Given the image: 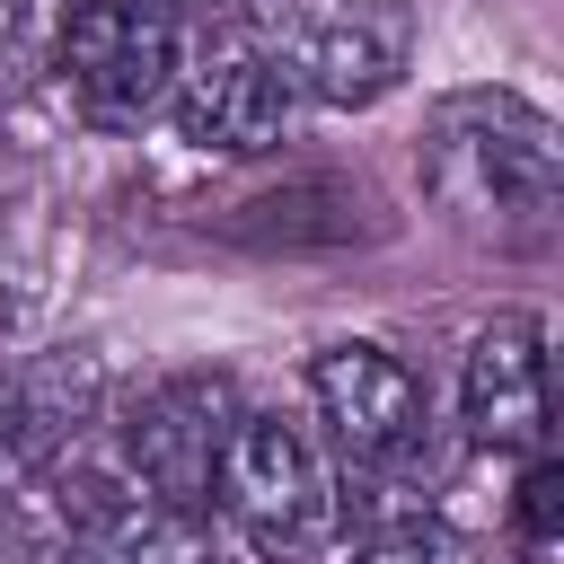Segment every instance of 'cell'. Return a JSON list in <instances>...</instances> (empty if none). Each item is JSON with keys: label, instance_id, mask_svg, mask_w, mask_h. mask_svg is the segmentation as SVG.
<instances>
[{"label": "cell", "instance_id": "cell-8", "mask_svg": "<svg viewBox=\"0 0 564 564\" xmlns=\"http://www.w3.org/2000/svg\"><path fill=\"white\" fill-rule=\"evenodd\" d=\"M229 423H238V388H229V379H203V370L159 379V388H141L132 414L115 423V467H123L132 485H150L159 502L203 511Z\"/></svg>", "mask_w": 564, "mask_h": 564}, {"label": "cell", "instance_id": "cell-3", "mask_svg": "<svg viewBox=\"0 0 564 564\" xmlns=\"http://www.w3.org/2000/svg\"><path fill=\"white\" fill-rule=\"evenodd\" d=\"M26 494H44L35 520L53 529L62 564H220L212 520L185 511V502H159L115 458L106 467H70V449H62Z\"/></svg>", "mask_w": 564, "mask_h": 564}, {"label": "cell", "instance_id": "cell-10", "mask_svg": "<svg viewBox=\"0 0 564 564\" xmlns=\"http://www.w3.org/2000/svg\"><path fill=\"white\" fill-rule=\"evenodd\" d=\"M97 414V361L88 352H35L0 370V502H18Z\"/></svg>", "mask_w": 564, "mask_h": 564}, {"label": "cell", "instance_id": "cell-1", "mask_svg": "<svg viewBox=\"0 0 564 564\" xmlns=\"http://www.w3.org/2000/svg\"><path fill=\"white\" fill-rule=\"evenodd\" d=\"M423 194L476 247H546L564 203L555 115L520 88H458L423 115Z\"/></svg>", "mask_w": 564, "mask_h": 564}, {"label": "cell", "instance_id": "cell-14", "mask_svg": "<svg viewBox=\"0 0 564 564\" xmlns=\"http://www.w3.org/2000/svg\"><path fill=\"white\" fill-rule=\"evenodd\" d=\"M0 564H62V546H53V529L35 511H9L0 502Z\"/></svg>", "mask_w": 564, "mask_h": 564}, {"label": "cell", "instance_id": "cell-2", "mask_svg": "<svg viewBox=\"0 0 564 564\" xmlns=\"http://www.w3.org/2000/svg\"><path fill=\"white\" fill-rule=\"evenodd\" d=\"M203 520H220V538L238 555H256V564H300L335 520V485H326L317 441L291 414L238 405V423L220 441V467H212Z\"/></svg>", "mask_w": 564, "mask_h": 564}, {"label": "cell", "instance_id": "cell-12", "mask_svg": "<svg viewBox=\"0 0 564 564\" xmlns=\"http://www.w3.org/2000/svg\"><path fill=\"white\" fill-rule=\"evenodd\" d=\"M352 564H476V546H467L449 520H397V529H379Z\"/></svg>", "mask_w": 564, "mask_h": 564}, {"label": "cell", "instance_id": "cell-11", "mask_svg": "<svg viewBox=\"0 0 564 564\" xmlns=\"http://www.w3.org/2000/svg\"><path fill=\"white\" fill-rule=\"evenodd\" d=\"M70 0H0V97L53 53V26H62Z\"/></svg>", "mask_w": 564, "mask_h": 564}, {"label": "cell", "instance_id": "cell-7", "mask_svg": "<svg viewBox=\"0 0 564 564\" xmlns=\"http://www.w3.org/2000/svg\"><path fill=\"white\" fill-rule=\"evenodd\" d=\"M308 405H317L344 476H361V485L414 467L423 423H432V414H423V379H414L388 344H326V352L308 361Z\"/></svg>", "mask_w": 564, "mask_h": 564}, {"label": "cell", "instance_id": "cell-13", "mask_svg": "<svg viewBox=\"0 0 564 564\" xmlns=\"http://www.w3.org/2000/svg\"><path fill=\"white\" fill-rule=\"evenodd\" d=\"M511 520H520L529 546H555V520H564V467H555L546 449L520 458V502H511Z\"/></svg>", "mask_w": 564, "mask_h": 564}, {"label": "cell", "instance_id": "cell-4", "mask_svg": "<svg viewBox=\"0 0 564 564\" xmlns=\"http://www.w3.org/2000/svg\"><path fill=\"white\" fill-rule=\"evenodd\" d=\"M176 62H185V35L167 0H70L53 26V70L70 106L106 132H141L150 115H167Z\"/></svg>", "mask_w": 564, "mask_h": 564}, {"label": "cell", "instance_id": "cell-5", "mask_svg": "<svg viewBox=\"0 0 564 564\" xmlns=\"http://www.w3.org/2000/svg\"><path fill=\"white\" fill-rule=\"evenodd\" d=\"M247 18L291 62L308 106H379L414 62L405 0H256Z\"/></svg>", "mask_w": 564, "mask_h": 564}, {"label": "cell", "instance_id": "cell-9", "mask_svg": "<svg viewBox=\"0 0 564 564\" xmlns=\"http://www.w3.org/2000/svg\"><path fill=\"white\" fill-rule=\"evenodd\" d=\"M458 423L494 458L546 449V326L529 308H502L494 326H476L458 361Z\"/></svg>", "mask_w": 564, "mask_h": 564}, {"label": "cell", "instance_id": "cell-6", "mask_svg": "<svg viewBox=\"0 0 564 564\" xmlns=\"http://www.w3.org/2000/svg\"><path fill=\"white\" fill-rule=\"evenodd\" d=\"M300 79L291 62L256 35V18H220L185 62H176V88H167V115L194 150H220V159H256L273 150L291 123H300Z\"/></svg>", "mask_w": 564, "mask_h": 564}]
</instances>
